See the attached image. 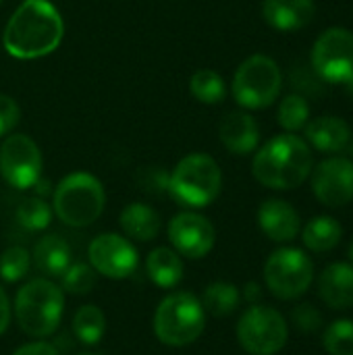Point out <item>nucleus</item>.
<instances>
[{
  "instance_id": "nucleus-1",
  "label": "nucleus",
  "mask_w": 353,
  "mask_h": 355,
  "mask_svg": "<svg viewBox=\"0 0 353 355\" xmlns=\"http://www.w3.org/2000/svg\"><path fill=\"white\" fill-rule=\"evenodd\" d=\"M62 33V17L52 2L25 0L6 23L4 48L19 60H33L54 52Z\"/></svg>"
},
{
  "instance_id": "nucleus-2",
  "label": "nucleus",
  "mask_w": 353,
  "mask_h": 355,
  "mask_svg": "<svg viewBox=\"0 0 353 355\" xmlns=\"http://www.w3.org/2000/svg\"><path fill=\"white\" fill-rule=\"evenodd\" d=\"M314 158L306 139L295 133H281L268 139L254 156L252 173L268 189H295L310 177Z\"/></svg>"
},
{
  "instance_id": "nucleus-3",
  "label": "nucleus",
  "mask_w": 353,
  "mask_h": 355,
  "mask_svg": "<svg viewBox=\"0 0 353 355\" xmlns=\"http://www.w3.org/2000/svg\"><path fill=\"white\" fill-rule=\"evenodd\" d=\"M12 310L19 329L27 337L46 339L62 320L64 293L50 279H33L17 291Z\"/></svg>"
},
{
  "instance_id": "nucleus-4",
  "label": "nucleus",
  "mask_w": 353,
  "mask_h": 355,
  "mask_svg": "<svg viewBox=\"0 0 353 355\" xmlns=\"http://www.w3.org/2000/svg\"><path fill=\"white\" fill-rule=\"evenodd\" d=\"M206 327V310L189 291L166 295L154 312V333L162 345L185 347L196 343Z\"/></svg>"
},
{
  "instance_id": "nucleus-5",
  "label": "nucleus",
  "mask_w": 353,
  "mask_h": 355,
  "mask_svg": "<svg viewBox=\"0 0 353 355\" xmlns=\"http://www.w3.org/2000/svg\"><path fill=\"white\" fill-rule=\"evenodd\" d=\"M223 187V173L216 160L208 154H189L181 158L169 175V193L187 208L210 206Z\"/></svg>"
},
{
  "instance_id": "nucleus-6",
  "label": "nucleus",
  "mask_w": 353,
  "mask_h": 355,
  "mask_svg": "<svg viewBox=\"0 0 353 355\" xmlns=\"http://www.w3.org/2000/svg\"><path fill=\"white\" fill-rule=\"evenodd\" d=\"M104 206V187L89 173H71L54 189V212L69 227L81 229L94 225Z\"/></svg>"
},
{
  "instance_id": "nucleus-7",
  "label": "nucleus",
  "mask_w": 353,
  "mask_h": 355,
  "mask_svg": "<svg viewBox=\"0 0 353 355\" xmlns=\"http://www.w3.org/2000/svg\"><path fill=\"white\" fill-rule=\"evenodd\" d=\"M283 75L279 64L264 54L246 58L233 75V98L248 110L268 108L281 94Z\"/></svg>"
},
{
  "instance_id": "nucleus-8",
  "label": "nucleus",
  "mask_w": 353,
  "mask_h": 355,
  "mask_svg": "<svg viewBox=\"0 0 353 355\" xmlns=\"http://www.w3.org/2000/svg\"><path fill=\"white\" fill-rule=\"evenodd\" d=\"M289 339V327L281 312L254 304L237 322V341L250 355L279 354Z\"/></svg>"
},
{
  "instance_id": "nucleus-9",
  "label": "nucleus",
  "mask_w": 353,
  "mask_h": 355,
  "mask_svg": "<svg viewBox=\"0 0 353 355\" xmlns=\"http://www.w3.org/2000/svg\"><path fill=\"white\" fill-rule=\"evenodd\" d=\"M314 279L312 260L298 248H281L273 252L264 264V283L279 300L302 297Z\"/></svg>"
},
{
  "instance_id": "nucleus-10",
  "label": "nucleus",
  "mask_w": 353,
  "mask_h": 355,
  "mask_svg": "<svg viewBox=\"0 0 353 355\" xmlns=\"http://www.w3.org/2000/svg\"><path fill=\"white\" fill-rule=\"evenodd\" d=\"M312 67L327 83H345L353 73V33L331 27L318 35L312 48Z\"/></svg>"
},
{
  "instance_id": "nucleus-11",
  "label": "nucleus",
  "mask_w": 353,
  "mask_h": 355,
  "mask_svg": "<svg viewBox=\"0 0 353 355\" xmlns=\"http://www.w3.org/2000/svg\"><path fill=\"white\" fill-rule=\"evenodd\" d=\"M0 175L15 189H31L42 175V154L33 139L8 135L0 146Z\"/></svg>"
},
{
  "instance_id": "nucleus-12",
  "label": "nucleus",
  "mask_w": 353,
  "mask_h": 355,
  "mask_svg": "<svg viewBox=\"0 0 353 355\" xmlns=\"http://www.w3.org/2000/svg\"><path fill=\"white\" fill-rule=\"evenodd\" d=\"M89 266L112 281H125L137 272L139 266V254L135 245L117 233H102L98 235L87 250Z\"/></svg>"
},
{
  "instance_id": "nucleus-13",
  "label": "nucleus",
  "mask_w": 353,
  "mask_h": 355,
  "mask_svg": "<svg viewBox=\"0 0 353 355\" xmlns=\"http://www.w3.org/2000/svg\"><path fill=\"white\" fill-rule=\"evenodd\" d=\"M312 191L329 208H341L353 200V162L345 156H333L312 168Z\"/></svg>"
},
{
  "instance_id": "nucleus-14",
  "label": "nucleus",
  "mask_w": 353,
  "mask_h": 355,
  "mask_svg": "<svg viewBox=\"0 0 353 355\" xmlns=\"http://www.w3.org/2000/svg\"><path fill=\"white\" fill-rule=\"evenodd\" d=\"M169 239L179 256L200 260L212 252L216 231L206 216L198 212H181L169 225Z\"/></svg>"
},
{
  "instance_id": "nucleus-15",
  "label": "nucleus",
  "mask_w": 353,
  "mask_h": 355,
  "mask_svg": "<svg viewBox=\"0 0 353 355\" xmlns=\"http://www.w3.org/2000/svg\"><path fill=\"white\" fill-rule=\"evenodd\" d=\"M258 225L268 239L277 243H287L298 237L302 229V218L289 202L270 198L264 200L258 208Z\"/></svg>"
},
{
  "instance_id": "nucleus-16",
  "label": "nucleus",
  "mask_w": 353,
  "mask_h": 355,
  "mask_svg": "<svg viewBox=\"0 0 353 355\" xmlns=\"http://www.w3.org/2000/svg\"><path fill=\"white\" fill-rule=\"evenodd\" d=\"M218 137L231 154H252L260 144V129L252 114L243 110L227 112L218 125Z\"/></svg>"
},
{
  "instance_id": "nucleus-17",
  "label": "nucleus",
  "mask_w": 353,
  "mask_h": 355,
  "mask_svg": "<svg viewBox=\"0 0 353 355\" xmlns=\"http://www.w3.org/2000/svg\"><path fill=\"white\" fill-rule=\"evenodd\" d=\"M318 295L333 310L353 308V264L333 262L318 279Z\"/></svg>"
},
{
  "instance_id": "nucleus-18",
  "label": "nucleus",
  "mask_w": 353,
  "mask_h": 355,
  "mask_svg": "<svg viewBox=\"0 0 353 355\" xmlns=\"http://www.w3.org/2000/svg\"><path fill=\"white\" fill-rule=\"evenodd\" d=\"M316 15L314 0H264L262 17L279 31H298Z\"/></svg>"
},
{
  "instance_id": "nucleus-19",
  "label": "nucleus",
  "mask_w": 353,
  "mask_h": 355,
  "mask_svg": "<svg viewBox=\"0 0 353 355\" xmlns=\"http://www.w3.org/2000/svg\"><path fill=\"white\" fill-rule=\"evenodd\" d=\"M306 129V141L318 152L325 154H337L347 148L352 139L350 125L339 116H316L314 121H308Z\"/></svg>"
},
{
  "instance_id": "nucleus-20",
  "label": "nucleus",
  "mask_w": 353,
  "mask_h": 355,
  "mask_svg": "<svg viewBox=\"0 0 353 355\" xmlns=\"http://www.w3.org/2000/svg\"><path fill=\"white\" fill-rule=\"evenodd\" d=\"M31 260L46 279H60L73 262V252L60 235L50 233L35 243Z\"/></svg>"
},
{
  "instance_id": "nucleus-21",
  "label": "nucleus",
  "mask_w": 353,
  "mask_h": 355,
  "mask_svg": "<svg viewBox=\"0 0 353 355\" xmlns=\"http://www.w3.org/2000/svg\"><path fill=\"white\" fill-rule=\"evenodd\" d=\"M119 223H121L123 233L129 239H135L141 243L156 239L160 233V227H162L160 214L152 206L141 204V202H133V204L125 206V210L119 216Z\"/></svg>"
},
{
  "instance_id": "nucleus-22",
  "label": "nucleus",
  "mask_w": 353,
  "mask_h": 355,
  "mask_svg": "<svg viewBox=\"0 0 353 355\" xmlns=\"http://www.w3.org/2000/svg\"><path fill=\"white\" fill-rule=\"evenodd\" d=\"M146 275L160 289H173L183 281L185 266L181 256L171 248H156L146 258Z\"/></svg>"
},
{
  "instance_id": "nucleus-23",
  "label": "nucleus",
  "mask_w": 353,
  "mask_h": 355,
  "mask_svg": "<svg viewBox=\"0 0 353 355\" xmlns=\"http://www.w3.org/2000/svg\"><path fill=\"white\" fill-rule=\"evenodd\" d=\"M304 245L316 254H322V252H331L339 245L341 237H343V229L339 225L337 218L333 216H316L312 218L306 227H304Z\"/></svg>"
},
{
  "instance_id": "nucleus-24",
  "label": "nucleus",
  "mask_w": 353,
  "mask_h": 355,
  "mask_svg": "<svg viewBox=\"0 0 353 355\" xmlns=\"http://www.w3.org/2000/svg\"><path fill=\"white\" fill-rule=\"evenodd\" d=\"M73 333H75L77 341L83 343V345L100 343V339L106 333V316H104V312L94 304L81 306L73 316Z\"/></svg>"
},
{
  "instance_id": "nucleus-25",
  "label": "nucleus",
  "mask_w": 353,
  "mask_h": 355,
  "mask_svg": "<svg viewBox=\"0 0 353 355\" xmlns=\"http://www.w3.org/2000/svg\"><path fill=\"white\" fill-rule=\"evenodd\" d=\"M200 302H202L204 310L210 312L212 316H229L239 308L241 293L233 283L216 281V283H210L206 287Z\"/></svg>"
},
{
  "instance_id": "nucleus-26",
  "label": "nucleus",
  "mask_w": 353,
  "mask_h": 355,
  "mask_svg": "<svg viewBox=\"0 0 353 355\" xmlns=\"http://www.w3.org/2000/svg\"><path fill=\"white\" fill-rule=\"evenodd\" d=\"M191 96L202 104H221L227 96L225 79L212 69H200L189 79Z\"/></svg>"
},
{
  "instance_id": "nucleus-27",
  "label": "nucleus",
  "mask_w": 353,
  "mask_h": 355,
  "mask_svg": "<svg viewBox=\"0 0 353 355\" xmlns=\"http://www.w3.org/2000/svg\"><path fill=\"white\" fill-rule=\"evenodd\" d=\"M277 121L287 133L302 131L310 121V104L300 94H289L281 100L277 110Z\"/></svg>"
},
{
  "instance_id": "nucleus-28",
  "label": "nucleus",
  "mask_w": 353,
  "mask_h": 355,
  "mask_svg": "<svg viewBox=\"0 0 353 355\" xmlns=\"http://www.w3.org/2000/svg\"><path fill=\"white\" fill-rule=\"evenodd\" d=\"M15 214H17V223L27 231H44L52 220V208L40 196L21 200Z\"/></svg>"
},
{
  "instance_id": "nucleus-29",
  "label": "nucleus",
  "mask_w": 353,
  "mask_h": 355,
  "mask_svg": "<svg viewBox=\"0 0 353 355\" xmlns=\"http://www.w3.org/2000/svg\"><path fill=\"white\" fill-rule=\"evenodd\" d=\"M98 283V272L83 262H71V266L60 277V289L69 295H87Z\"/></svg>"
},
{
  "instance_id": "nucleus-30",
  "label": "nucleus",
  "mask_w": 353,
  "mask_h": 355,
  "mask_svg": "<svg viewBox=\"0 0 353 355\" xmlns=\"http://www.w3.org/2000/svg\"><path fill=\"white\" fill-rule=\"evenodd\" d=\"M29 268H31V254L21 245H12L0 256V279L6 283L23 281L29 275Z\"/></svg>"
},
{
  "instance_id": "nucleus-31",
  "label": "nucleus",
  "mask_w": 353,
  "mask_h": 355,
  "mask_svg": "<svg viewBox=\"0 0 353 355\" xmlns=\"http://www.w3.org/2000/svg\"><path fill=\"white\" fill-rule=\"evenodd\" d=\"M325 349L331 355H353V320H335L325 331Z\"/></svg>"
},
{
  "instance_id": "nucleus-32",
  "label": "nucleus",
  "mask_w": 353,
  "mask_h": 355,
  "mask_svg": "<svg viewBox=\"0 0 353 355\" xmlns=\"http://www.w3.org/2000/svg\"><path fill=\"white\" fill-rule=\"evenodd\" d=\"M291 320H293V324L302 333H316L322 327V314H320V310L314 308V306H310V304H302V306L293 308Z\"/></svg>"
},
{
  "instance_id": "nucleus-33",
  "label": "nucleus",
  "mask_w": 353,
  "mask_h": 355,
  "mask_svg": "<svg viewBox=\"0 0 353 355\" xmlns=\"http://www.w3.org/2000/svg\"><path fill=\"white\" fill-rule=\"evenodd\" d=\"M21 119V108L19 104L10 98L0 94V137L8 135Z\"/></svg>"
},
{
  "instance_id": "nucleus-34",
  "label": "nucleus",
  "mask_w": 353,
  "mask_h": 355,
  "mask_svg": "<svg viewBox=\"0 0 353 355\" xmlns=\"http://www.w3.org/2000/svg\"><path fill=\"white\" fill-rule=\"evenodd\" d=\"M12 355H60L58 349L52 343H44V341H33L27 343L23 347H19L17 352H12Z\"/></svg>"
},
{
  "instance_id": "nucleus-35",
  "label": "nucleus",
  "mask_w": 353,
  "mask_h": 355,
  "mask_svg": "<svg viewBox=\"0 0 353 355\" xmlns=\"http://www.w3.org/2000/svg\"><path fill=\"white\" fill-rule=\"evenodd\" d=\"M8 324H10V302L0 287V335L6 333Z\"/></svg>"
},
{
  "instance_id": "nucleus-36",
  "label": "nucleus",
  "mask_w": 353,
  "mask_h": 355,
  "mask_svg": "<svg viewBox=\"0 0 353 355\" xmlns=\"http://www.w3.org/2000/svg\"><path fill=\"white\" fill-rule=\"evenodd\" d=\"M243 297L254 306V304L262 297L260 285H258V283H248V285H246V289H243Z\"/></svg>"
},
{
  "instance_id": "nucleus-37",
  "label": "nucleus",
  "mask_w": 353,
  "mask_h": 355,
  "mask_svg": "<svg viewBox=\"0 0 353 355\" xmlns=\"http://www.w3.org/2000/svg\"><path fill=\"white\" fill-rule=\"evenodd\" d=\"M345 87H347V94L353 98V73L350 75V79L345 81Z\"/></svg>"
},
{
  "instance_id": "nucleus-38",
  "label": "nucleus",
  "mask_w": 353,
  "mask_h": 355,
  "mask_svg": "<svg viewBox=\"0 0 353 355\" xmlns=\"http://www.w3.org/2000/svg\"><path fill=\"white\" fill-rule=\"evenodd\" d=\"M347 256H350V260H352V264H353V241H352V245H350V250H347Z\"/></svg>"
},
{
  "instance_id": "nucleus-39",
  "label": "nucleus",
  "mask_w": 353,
  "mask_h": 355,
  "mask_svg": "<svg viewBox=\"0 0 353 355\" xmlns=\"http://www.w3.org/2000/svg\"><path fill=\"white\" fill-rule=\"evenodd\" d=\"M79 355H96V354H79Z\"/></svg>"
},
{
  "instance_id": "nucleus-40",
  "label": "nucleus",
  "mask_w": 353,
  "mask_h": 355,
  "mask_svg": "<svg viewBox=\"0 0 353 355\" xmlns=\"http://www.w3.org/2000/svg\"><path fill=\"white\" fill-rule=\"evenodd\" d=\"M0 2H2V0H0Z\"/></svg>"
}]
</instances>
